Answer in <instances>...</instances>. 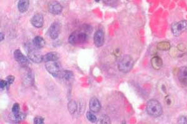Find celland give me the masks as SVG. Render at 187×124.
Listing matches in <instances>:
<instances>
[{"label":"cell","instance_id":"1","mask_svg":"<svg viewBox=\"0 0 187 124\" xmlns=\"http://www.w3.org/2000/svg\"><path fill=\"white\" fill-rule=\"evenodd\" d=\"M88 26L84 27V30L75 31L72 33L69 37V42L72 45L84 44L88 39V32L89 31Z\"/></svg>","mask_w":187,"mask_h":124},{"label":"cell","instance_id":"2","mask_svg":"<svg viewBox=\"0 0 187 124\" xmlns=\"http://www.w3.org/2000/svg\"><path fill=\"white\" fill-rule=\"evenodd\" d=\"M148 114L153 117H158L162 114V107L160 103L155 99L150 100L146 107Z\"/></svg>","mask_w":187,"mask_h":124},{"label":"cell","instance_id":"3","mask_svg":"<svg viewBox=\"0 0 187 124\" xmlns=\"http://www.w3.org/2000/svg\"><path fill=\"white\" fill-rule=\"evenodd\" d=\"M133 65V60L129 55H126L122 57L119 63V70L123 73H127L132 68Z\"/></svg>","mask_w":187,"mask_h":124},{"label":"cell","instance_id":"4","mask_svg":"<svg viewBox=\"0 0 187 124\" xmlns=\"http://www.w3.org/2000/svg\"><path fill=\"white\" fill-rule=\"evenodd\" d=\"M187 29V20H182L179 22H175L172 24L171 30L173 34L178 37L180 36Z\"/></svg>","mask_w":187,"mask_h":124},{"label":"cell","instance_id":"5","mask_svg":"<svg viewBox=\"0 0 187 124\" xmlns=\"http://www.w3.org/2000/svg\"><path fill=\"white\" fill-rule=\"evenodd\" d=\"M46 68L49 73L54 77L58 76L61 73V66L57 61L46 62Z\"/></svg>","mask_w":187,"mask_h":124},{"label":"cell","instance_id":"6","mask_svg":"<svg viewBox=\"0 0 187 124\" xmlns=\"http://www.w3.org/2000/svg\"><path fill=\"white\" fill-rule=\"evenodd\" d=\"M36 47L30 48L28 51V57L29 60L36 64H39L43 61V57Z\"/></svg>","mask_w":187,"mask_h":124},{"label":"cell","instance_id":"7","mask_svg":"<svg viewBox=\"0 0 187 124\" xmlns=\"http://www.w3.org/2000/svg\"><path fill=\"white\" fill-rule=\"evenodd\" d=\"M60 32H61L60 24L57 22H54L50 26L48 30V34L52 39L54 40L58 37Z\"/></svg>","mask_w":187,"mask_h":124},{"label":"cell","instance_id":"8","mask_svg":"<svg viewBox=\"0 0 187 124\" xmlns=\"http://www.w3.org/2000/svg\"><path fill=\"white\" fill-rule=\"evenodd\" d=\"M14 57L15 60L18 63L23 67H26L29 64V60L28 58L22 54L19 49H17L14 52Z\"/></svg>","mask_w":187,"mask_h":124},{"label":"cell","instance_id":"9","mask_svg":"<svg viewBox=\"0 0 187 124\" xmlns=\"http://www.w3.org/2000/svg\"><path fill=\"white\" fill-rule=\"evenodd\" d=\"M94 42L96 47H100L104 42V33L102 29L97 30L94 36Z\"/></svg>","mask_w":187,"mask_h":124},{"label":"cell","instance_id":"10","mask_svg":"<svg viewBox=\"0 0 187 124\" xmlns=\"http://www.w3.org/2000/svg\"><path fill=\"white\" fill-rule=\"evenodd\" d=\"M48 9L49 11L53 14L58 15L59 14L62 10V6L57 2H51L48 5Z\"/></svg>","mask_w":187,"mask_h":124},{"label":"cell","instance_id":"11","mask_svg":"<svg viewBox=\"0 0 187 124\" xmlns=\"http://www.w3.org/2000/svg\"><path fill=\"white\" fill-rule=\"evenodd\" d=\"M178 78L180 84L184 86L187 85V67H182L180 68L178 73Z\"/></svg>","mask_w":187,"mask_h":124},{"label":"cell","instance_id":"12","mask_svg":"<svg viewBox=\"0 0 187 124\" xmlns=\"http://www.w3.org/2000/svg\"><path fill=\"white\" fill-rule=\"evenodd\" d=\"M89 109L92 112H99L101 109V105L98 99L96 97H93L89 101Z\"/></svg>","mask_w":187,"mask_h":124},{"label":"cell","instance_id":"13","mask_svg":"<svg viewBox=\"0 0 187 124\" xmlns=\"http://www.w3.org/2000/svg\"><path fill=\"white\" fill-rule=\"evenodd\" d=\"M31 24L33 26L37 28H40L43 26L44 23V19L42 14L39 13L36 14L33 16V17L31 18Z\"/></svg>","mask_w":187,"mask_h":124},{"label":"cell","instance_id":"14","mask_svg":"<svg viewBox=\"0 0 187 124\" xmlns=\"http://www.w3.org/2000/svg\"><path fill=\"white\" fill-rule=\"evenodd\" d=\"M151 65L153 68L156 70H159L163 66V61L159 56H155L151 59Z\"/></svg>","mask_w":187,"mask_h":124},{"label":"cell","instance_id":"15","mask_svg":"<svg viewBox=\"0 0 187 124\" xmlns=\"http://www.w3.org/2000/svg\"><path fill=\"white\" fill-rule=\"evenodd\" d=\"M60 58L59 54L55 51H51L46 54L43 56V61L45 62L52 61H57Z\"/></svg>","mask_w":187,"mask_h":124},{"label":"cell","instance_id":"16","mask_svg":"<svg viewBox=\"0 0 187 124\" xmlns=\"http://www.w3.org/2000/svg\"><path fill=\"white\" fill-rule=\"evenodd\" d=\"M29 0H19L18 4V8L21 13L26 12L29 8Z\"/></svg>","mask_w":187,"mask_h":124},{"label":"cell","instance_id":"17","mask_svg":"<svg viewBox=\"0 0 187 124\" xmlns=\"http://www.w3.org/2000/svg\"><path fill=\"white\" fill-rule=\"evenodd\" d=\"M9 117L10 119L15 122H19L23 120L26 118V115L24 113L20 112L18 113H13L11 112V113L9 116Z\"/></svg>","mask_w":187,"mask_h":124},{"label":"cell","instance_id":"18","mask_svg":"<svg viewBox=\"0 0 187 124\" xmlns=\"http://www.w3.org/2000/svg\"><path fill=\"white\" fill-rule=\"evenodd\" d=\"M33 44L37 48H42L44 47L46 42L44 39L40 36H37L33 40Z\"/></svg>","mask_w":187,"mask_h":124},{"label":"cell","instance_id":"19","mask_svg":"<svg viewBox=\"0 0 187 124\" xmlns=\"http://www.w3.org/2000/svg\"><path fill=\"white\" fill-rule=\"evenodd\" d=\"M157 47L160 50L167 51L170 49L171 45L169 42H167V41H163V42H160L157 44Z\"/></svg>","mask_w":187,"mask_h":124},{"label":"cell","instance_id":"20","mask_svg":"<svg viewBox=\"0 0 187 124\" xmlns=\"http://www.w3.org/2000/svg\"><path fill=\"white\" fill-rule=\"evenodd\" d=\"M68 109L71 113L73 114L77 110V104L74 101H71L68 104Z\"/></svg>","mask_w":187,"mask_h":124},{"label":"cell","instance_id":"21","mask_svg":"<svg viewBox=\"0 0 187 124\" xmlns=\"http://www.w3.org/2000/svg\"><path fill=\"white\" fill-rule=\"evenodd\" d=\"M62 78H63L64 79H65L66 80H70L72 76H73V73H72V72L69 70H65L63 71L62 73Z\"/></svg>","mask_w":187,"mask_h":124},{"label":"cell","instance_id":"22","mask_svg":"<svg viewBox=\"0 0 187 124\" xmlns=\"http://www.w3.org/2000/svg\"><path fill=\"white\" fill-rule=\"evenodd\" d=\"M98 123H110V119L107 116H102L99 119V120L97 122Z\"/></svg>","mask_w":187,"mask_h":124},{"label":"cell","instance_id":"23","mask_svg":"<svg viewBox=\"0 0 187 124\" xmlns=\"http://www.w3.org/2000/svg\"><path fill=\"white\" fill-rule=\"evenodd\" d=\"M86 117L88 119V120H89L91 122L94 123V122H96L97 121V117L91 112H87V113H86Z\"/></svg>","mask_w":187,"mask_h":124},{"label":"cell","instance_id":"24","mask_svg":"<svg viewBox=\"0 0 187 124\" xmlns=\"http://www.w3.org/2000/svg\"><path fill=\"white\" fill-rule=\"evenodd\" d=\"M165 104H166V105H167V106H172L173 104L174 100H173V98L171 96L168 95V96H167L165 97Z\"/></svg>","mask_w":187,"mask_h":124},{"label":"cell","instance_id":"25","mask_svg":"<svg viewBox=\"0 0 187 124\" xmlns=\"http://www.w3.org/2000/svg\"><path fill=\"white\" fill-rule=\"evenodd\" d=\"M34 123L35 124H41L44 123V118L40 116H36L34 119Z\"/></svg>","mask_w":187,"mask_h":124},{"label":"cell","instance_id":"26","mask_svg":"<svg viewBox=\"0 0 187 124\" xmlns=\"http://www.w3.org/2000/svg\"><path fill=\"white\" fill-rule=\"evenodd\" d=\"M102 1L107 5L113 6L117 3L118 0H102Z\"/></svg>","mask_w":187,"mask_h":124},{"label":"cell","instance_id":"27","mask_svg":"<svg viewBox=\"0 0 187 124\" xmlns=\"http://www.w3.org/2000/svg\"><path fill=\"white\" fill-rule=\"evenodd\" d=\"M19 109H20V106L19 104L18 103H15L13 105L12 107V113H18L19 112Z\"/></svg>","mask_w":187,"mask_h":124},{"label":"cell","instance_id":"28","mask_svg":"<svg viewBox=\"0 0 187 124\" xmlns=\"http://www.w3.org/2000/svg\"><path fill=\"white\" fill-rule=\"evenodd\" d=\"M179 123H181V124H186L187 123V118L185 116H180V118L179 119V121H178Z\"/></svg>","mask_w":187,"mask_h":124},{"label":"cell","instance_id":"29","mask_svg":"<svg viewBox=\"0 0 187 124\" xmlns=\"http://www.w3.org/2000/svg\"><path fill=\"white\" fill-rule=\"evenodd\" d=\"M14 81H15V77L13 76H8L6 78V81L8 82V85H11L14 82Z\"/></svg>","mask_w":187,"mask_h":124},{"label":"cell","instance_id":"30","mask_svg":"<svg viewBox=\"0 0 187 124\" xmlns=\"http://www.w3.org/2000/svg\"><path fill=\"white\" fill-rule=\"evenodd\" d=\"M8 82L6 81L5 80H1L0 81V87H1L2 89H4L6 87L8 86Z\"/></svg>","mask_w":187,"mask_h":124},{"label":"cell","instance_id":"31","mask_svg":"<svg viewBox=\"0 0 187 124\" xmlns=\"http://www.w3.org/2000/svg\"><path fill=\"white\" fill-rule=\"evenodd\" d=\"M4 39H5V35H4V34H3V33H1V41L3 40H4Z\"/></svg>","mask_w":187,"mask_h":124},{"label":"cell","instance_id":"32","mask_svg":"<svg viewBox=\"0 0 187 124\" xmlns=\"http://www.w3.org/2000/svg\"><path fill=\"white\" fill-rule=\"evenodd\" d=\"M96 2H99V0H96Z\"/></svg>","mask_w":187,"mask_h":124}]
</instances>
